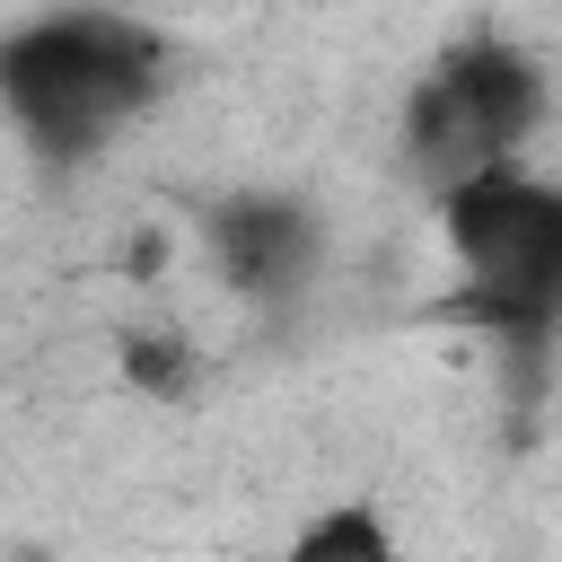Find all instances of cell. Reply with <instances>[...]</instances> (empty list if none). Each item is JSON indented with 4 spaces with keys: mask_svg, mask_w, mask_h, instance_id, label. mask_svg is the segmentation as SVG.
<instances>
[{
    "mask_svg": "<svg viewBox=\"0 0 562 562\" xmlns=\"http://www.w3.org/2000/svg\"><path fill=\"white\" fill-rule=\"evenodd\" d=\"M176 79V44L123 0L35 9L0 35V114L35 167H88Z\"/></svg>",
    "mask_w": 562,
    "mask_h": 562,
    "instance_id": "6da1fadb",
    "label": "cell"
},
{
    "mask_svg": "<svg viewBox=\"0 0 562 562\" xmlns=\"http://www.w3.org/2000/svg\"><path fill=\"white\" fill-rule=\"evenodd\" d=\"M430 220L457 263V290L439 299V316L492 342L501 360L544 369V342L562 325V184L536 158H501L439 184Z\"/></svg>",
    "mask_w": 562,
    "mask_h": 562,
    "instance_id": "7a4b0ae2",
    "label": "cell"
},
{
    "mask_svg": "<svg viewBox=\"0 0 562 562\" xmlns=\"http://www.w3.org/2000/svg\"><path fill=\"white\" fill-rule=\"evenodd\" d=\"M553 123V70L536 44H518L509 26H474L457 35L404 97V167L422 176V193L474 176V167H501V158H527L536 132Z\"/></svg>",
    "mask_w": 562,
    "mask_h": 562,
    "instance_id": "3957f363",
    "label": "cell"
},
{
    "mask_svg": "<svg viewBox=\"0 0 562 562\" xmlns=\"http://www.w3.org/2000/svg\"><path fill=\"white\" fill-rule=\"evenodd\" d=\"M202 255H211L220 290L290 299L325 263V220H316V202H299L281 184H237V193L202 202Z\"/></svg>",
    "mask_w": 562,
    "mask_h": 562,
    "instance_id": "277c9868",
    "label": "cell"
},
{
    "mask_svg": "<svg viewBox=\"0 0 562 562\" xmlns=\"http://www.w3.org/2000/svg\"><path fill=\"white\" fill-rule=\"evenodd\" d=\"M281 562H404V536H395V518H386L378 501L334 492V501H316V509L281 536Z\"/></svg>",
    "mask_w": 562,
    "mask_h": 562,
    "instance_id": "5b68a950",
    "label": "cell"
},
{
    "mask_svg": "<svg viewBox=\"0 0 562 562\" xmlns=\"http://www.w3.org/2000/svg\"><path fill=\"white\" fill-rule=\"evenodd\" d=\"M114 378L140 395V404H193L202 395V342L184 334V325H167V316H140V325H123L114 334Z\"/></svg>",
    "mask_w": 562,
    "mask_h": 562,
    "instance_id": "8992f818",
    "label": "cell"
}]
</instances>
